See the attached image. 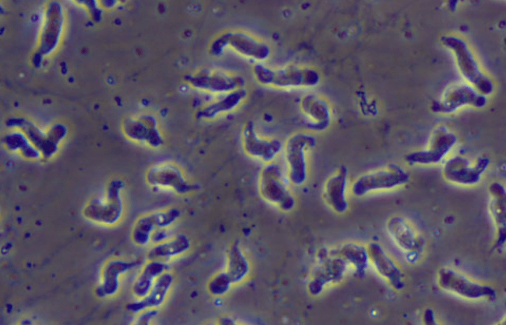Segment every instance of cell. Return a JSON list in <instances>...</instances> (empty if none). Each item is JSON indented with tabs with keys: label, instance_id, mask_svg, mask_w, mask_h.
<instances>
[{
	"label": "cell",
	"instance_id": "44dd1931",
	"mask_svg": "<svg viewBox=\"0 0 506 325\" xmlns=\"http://www.w3.org/2000/svg\"><path fill=\"white\" fill-rule=\"evenodd\" d=\"M349 265L341 256L328 259L316 271L310 284V290L313 295H319L330 285L341 281L346 276Z\"/></svg>",
	"mask_w": 506,
	"mask_h": 325
},
{
	"label": "cell",
	"instance_id": "2e32d148",
	"mask_svg": "<svg viewBox=\"0 0 506 325\" xmlns=\"http://www.w3.org/2000/svg\"><path fill=\"white\" fill-rule=\"evenodd\" d=\"M386 229L390 239L403 252L415 253L420 247L418 232L408 218L399 215H393L387 220Z\"/></svg>",
	"mask_w": 506,
	"mask_h": 325
},
{
	"label": "cell",
	"instance_id": "7c38bea8",
	"mask_svg": "<svg viewBox=\"0 0 506 325\" xmlns=\"http://www.w3.org/2000/svg\"><path fill=\"white\" fill-rule=\"evenodd\" d=\"M444 41L454 51L459 70L467 82L484 95L491 94L494 90L493 82L481 71L465 43L453 37L446 38Z\"/></svg>",
	"mask_w": 506,
	"mask_h": 325
},
{
	"label": "cell",
	"instance_id": "603a6c76",
	"mask_svg": "<svg viewBox=\"0 0 506 325\" xmlns=\"http://www.w3.org/2000/svg\"><path fill=\"white\" fill-rule=\"evenodd\" d=\"M248 91L244 87L217 98L206 105L201 111L200 116L206 121H212L236 110L245 102Z\"/></svg>",
	"mask_w": 506,
	"mask_h": 325
},
{
	"label": "cell",
	"instance_id": "f1b7e54d",
	"mask_svg": "<svg viewBox=\"0 0 506 325\" xmlns=\"http://www.w3.org/2000/svg\"><path fill=\"white\" fill-rule=\"evenodd\" d=\"M171 229H160L155 231L151 237V245L161 243L172 237L173 235Z\"/></svg>",
	"mask_w": 506,
	"mask_h": 325
},
{
	"label": "cell",
	"instance_id": "8992f818",
	"mask_svg": "<svg viewBox=\"0 0 506 325\" xmlns=\"http://www.w3.org/2000/svg\"><path fill=\"white\" fill-rule=\"evenodd\" d=\"M437 282L443 290L465 300H490L496 296L495 290L489 285L475 281L452 267L440 268Z\"/></svg>",
	"mask_w": 506,
	"mask_h": 325
},
{
	"label": "cell",
	"instance_id": "ffe728a7",
	"mask_svg": "<svg viewBox=\"0 0 506 325\" xmlns=\"http://www.w3.org/2000/svg\"><path fill=\"white\" fill-rule=\"evenodd\" d=\"M488 192V211L496 233L495 246L500 248L506 241V188L501 182H494L489 186Z\"/></svg>",
	"mask_w": 506,
	"mask_h": 325
},
{
	"label": "cell",
	"instance_id": "d6986e66",
	"mask_svg": "<svg viewBox=\"0 0 506 325\" xmlns=\"http://www.w3.org/2000/svg\"><path fill=\"white\" fill-rule=\"evenodd\" d=\"M174 282V277L172 273L169 270L166 271L158 278L145 297L128 303L126 306V310L130 313L137 314L147 309H159L167 301Z\"/></svg>",
	"mask_w": 506,
	"mask_h": 325
},
{
	"label": "cell",
	"instance_id": "5bb4252c",
	"mask_svg": "<svg viewBox=\"0 0 506 325\" xmlns=\"http://www.w3.org/2000/svg\"><path fill=\"white\" fill-rule=\"evenodd\" d=\"M367 247L369 263L376 273L394 290L404 289L405 277L397 261L378 242H371Z\"/></svg>",
	"mask_w": 506,
	"mask_h": 325
},
{
	"label": "cell",
	"instance_id": "4316f807",
	"mask_svg": "<svg viewBox=\"0 0 506 325\" xmlns=\"http://www.w3.org/2000/svg\"><path fill=\"white\" fill-rule=\"evenodd\" d=\"M338 255L343 258L350 267L358 272H363L369 263L367 245L356 242L343 244Z\"/></svg>",
	"mask_w": 506,
	"mask_h": 325
},
{
	"label": "cell",
	"instance_id": "cb8c5ba5",
	"mask_svg": "<svg viewBox=\"0 0 506 325\" xmlns=\"http://www.w3.org/2000/svg\"><path fill=\"white\" fill-rule=\"evenodd\" d=\"M135 266L134 262L115 258L107 262L102 273V289L104 295L113 297L120 290L124 277Z\"/></svg>",
	"mask_w": 506,
	"mask_h": 325
},
{
	"label": "cell",
	"instance_id": "30bf717a",
	"mask_svg": "<svg viewBox=\"0 0 506 325\" xmlns=\"http://www.w3.org/2000/svg\"><path fill=\"white\" fill-rule=\"evenodd\" d=\"M490 164V159L480 156L472 161L462 155L448 158L443 163L442 174L449 183L462 187H471L478 184Z\"/></svg>",
	"mask_w": 506,
	"mask_h": 325
},
{
	"label": "cell",
	"instance_id": "4fadbf2b",
	"mask_svg": "<svg viewBox=\"0 0 506 325\" xmlns=\"http://www.w3.org/2000/svg\"><path fill=\"white\" fill-rule=\"evenodd\" d=\"M486 103V96L470 84L457 83L448 87L431 108L434 113L448 115L467 106L482 108Z\"/></svg>",
	"mask_w": 506,
	"mask_h": 325
},
{
	"label": "cell",
	"instance_id": "9a60e30c",
	"mask_svg": "<svg viewBox=\"0 0 506 325\" xmlns=\"http://www.w3.org/2000/svg\"><path fill=\"white\" fill-rule=\"evenodd\" d=\"M200 90L217 97L245 87V79L240 74L222 69L205 70L196 78Z\"/></svg>",
	"mask_w": 506,
	"mask_h": 325
},
{
	"label": "cell",
	"instance_id": "7402d4cb",
	"mask_svg": "<svg viewBox=\"0 0 506 325\" xmlns=\"http://www.w3.org/2000/svg\"><path fill=\"white\" fill-rule=\"evenodd\" d=\"M191 247L190 238L185 234L173 235L161 243L151 245L146 253L147 260L169 263L183 256Z\"/></svg>",
	"mask_w": 506,
	"mask_h": 325
},
{
	"label": "cell",
	"instance_id": "9c48e42d",
	"mask_svg": "<svg viewBox=\"0 0 506 325\" xmlns=\"http://www.w3.org/2000/svg\"><path fill=\"white\" fill-rule=\"evenodd\" d=\"M147 185L152 189L185 196L195 191L183 170L175 163L161 162L150 166L145 174Z\"/></svg>",
	"mask_w": 506,
	"mask_h": 325
},
{
	"label": "cell",
	"instance_id": "ac0fdd59",
	"mask_svg": "<svg viewBox=\"0 0 506 325\" xmlns=\"http://www.w3.org/2000/svg\"><path fill=\"white\" fill-rule=\"evenodd\" d=\"M348 169L341 165L327 179L323 192L325 202L338 214L344 213L348 208Z\"/></svg>",
	"mask_w": 506,
	"mask_h": 325
},
{
	"label": "cell",
	"instance_id": "3957f363",
	"mask_svg": "<svg viewBox=\"0 0 506 325\" xmlns=\"http://www.w3.org/2000/svg\"><path fill=\"white\" fill-rule=\"evenodd\" d=\"M211 51L215 56L229 52L255 64L264 63L271 49L264 41L244 31L231 30L222 32L214 39Z\"/></svg>",
	"mask_w": 506,
	"mask_h": 325
},
{
	"label": "cell",
	"instance_id": "277c9868",
	"mask_svg": "<svg viewBox=\"0 0 506 325\" xmlns=\"http://www.w3.org/2000/svg\"><path fill=\"white\" fill-rule=\"evenodd\" d=\"M284 168L273 162L263 165L257 180L261 198L270 205L284 211L291 210L295 205V199Z\"/></svg>",
	"mask_w": 506,
	"mask_h": 325
},
{
	"label": "cell",
	"instance_id": "8fae6325",
	"mask_svg": "<svg viewBox=\"0 0 506 325\" xmlns=\"http://www.w3.org/2000/svg\"><path fill=\"white\" fill-rule=\"evenodd\" d=\"M182 213L175 206H169L148 212L139 216L130 232L133 244L140 247L151 245V237L160 229L172 228L180 220Z\"/></svg>",
	"mask_w": 506,
	"mask_h": 325
},
{
	"label": "cell",
	"instance_id": "7a4b0ae2",
	"mask_svg": "<svg viewBox=\"0 0 506 325\" xmlns=\"http://www.w3.org/2000/svg\"><path fill=\"white\" fill-rule=\"evenodd\" d=\"M316 138L311 132L297 131L283 143L281 155L284 170L291 184L301 186L308 175L309 157L316 145Z\"/></svg>",
	"mask_w": 506,
	"mask_h": 325
},
{
	"label": "cell",
	"instance_id": "ba28073f",
	"mask_svg": "<svg viewBox=\"0 0 506 325\" xmlns=\"http://www.w3.org/2000/svg\"><path fill=\"white\" fill-rule=\"evenodd\" d=\"M458 142L457 135L443 125L432 132L426 147L408 153L405 157L410 165L429 166L444 162Z\"/></svg>",
	"mask_w": 506,
	"mask_h": 325
},
{
	"label": "cell",
	"instance_id": "83f0119b",
	"mask_svg": "<svg viewBox=\"0 0 506 325\" xmlns=\"http://www.w3.org/2000/svg\"><path fill=\"white\" fill-rule=\"evenodd\" d=\"M158 309H151L144 310L138 314L134 320V324H149L158 315Z\"/></svg>",
	"mask_w": 506,
	"mask_h": 325
},
{
	"label": "cell",
	"instance_id": "52a82bcc",
	"mask_svg": "<svg viewBox=\"0 0 506 325\" xmlns=\"http://www.w3.org/2000/svg\"><path fill=\"white\" fill-rule=\"evenodd\" d=\"M240 142L246 155L263 165L275 162L282 154L283 143L276 137L261 134L252 121L243 125Z\"/></svg>",
	"mask_w": 506,
	"mask_h": 325
},
{
	"label": "cell",
	"instance_id": "e0dca14e",
	"mask_svg": "<svg viewBox=\"0 0 506 325\" xmlns=\"http://www.w3.org/2000/svg\"><path fill=\"white\" fill-rule=\"evenodd\" d=\"M300 110L304 120L314 131H322L329 127L333 120L332 108L325 99L314 93L301 99Z\"/></svg>",
	"mask_w": 506,
	"mask_h": 325
},
{
	"label": "cell",
	"instance_id": "5b68a950",
	"mask_svg": "<svg viewBox=\"0 0 506 325\" xmlns=\"http://www.w3.org/2000/svg\"><path fill=\"white\" fill-rule=\"evenodd\" d=\"M410 180L408 171L396 163H389L365 172L357 177L351 185V191L356 197L401 188Z\"/></svg>",
	"mask_w": 506,
	"mask_h": 325
},
{
	"label": "cell",
	"instance_id": "6da1fadb",
	"mask_svg": "<svg viewBox=\"0 0 506 325\" xmlns=\"http://www.w3.org/2000/svg\"><path fill=\"white\" fill-rule=\"evenodd\" d=\"M252 73L260 86L281 91L308 89L316 86L320 80L315 71L295 64L272 67L264 63H256Z\"/></svg>",
	"mask_w": 506,
	"mask_h": 325
},
{
	"label": "cell",
	"instance_id": "484cf974",
	"mask_svg": "<svg viewBox=\"0 0 506 325\" xmlns=\"http://www.w3.org/2000/svg\"><path fill=\"white\" fill-rule=\"evenodd\" d=\"M150 121L143 119H128L124 125L125 133L136 130L127 138L132 141L144 145L152 149H158L163 144V140L154 125H151Z\"/></svg>",
	"mask_w": 506,
	"mask_h": 325
},
{
	"label": "cell",
	"instance_id": "d4e9b609",
	"mask_svg": "<svg viewBox=\"0 0 506 325\" xmlns=\"http://www.w3.org/2000/svg\"><path fill=\"white\" fill-rule=\"evenodd\" d=\"M168 270V263L147 260L132 284L131 291L132 295L136 300L145 297L158 278Z\"/></svg>",
	"mask_w": 506,
	"mask_h": 325
}]
</instances>
